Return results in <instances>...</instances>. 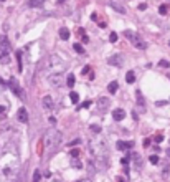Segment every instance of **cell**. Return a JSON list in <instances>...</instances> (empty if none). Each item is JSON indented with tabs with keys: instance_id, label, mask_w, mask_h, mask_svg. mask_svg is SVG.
Instances as JSON below:
<instances>
[{
	"instance_id": "20",
	"label": "cell",
	"mask_w": 170,
	"mask_h": 182,
	"mask_svg": "<svg viewBox=\"0 0 170 182\" xmlns=\"http://www.w3.org/2000/svg\"><path fill=\"white\" fill-rule=\"evenodd\" d=\"M117 88H119L117 81H113V83H109V86H108L109 93H116V91H117Z\"/></svg>"
},
{
	"instance_id": "6",
	"label": "cell",
	"mask_w": 170,
	"mask_h": 182,
	"mask_svg": "<svg viewBox=\"0 0 170 182\" xmlns=\"http://www.w3.org/2000/svg\"><path fill=\"white\" fill-rule=\"evenodd\" d=\"M48 81H50L51 86H56V88H60L61 83H63V76H61L60 71H58L56 75H50V76H48Z\"/></svg>"
},
{
	"instance_id": "27",
	"label": "cell",
	"mask_w": 170,
	"mask_h": 182,
	"mask_svg": "<svg viewBox=\"0 0 170 182\" xmlns=\"http://www.w3.org/2000/svg\"><path fill=\"white\" fill-rule=\"evenodd\" d=\"M109 40L113 41V43H116V41H117V33H114V32H113V33L109 35Z\"/></svg>"
},
{
	"instance_id": "15",
	"label": "cell",
	"mask_w": 170,
	"mask_h": 182,
	"mask_svg": "<svg viewBox=\"0 0 170 182\" xmlns=\"http://www.w3.org/2000/svg\"><path fill=\"white\" fill-rule=\"evenodd\" d=\"M0 63H3V65H8V63H10L8 51H0Z\"/></svg>"
},
{
	"instance_id": "5",
	"label": "cell",
	"mask_w": 170,
	"mask_h": 182,
	"mask_svg": "<svg viewBox=\"0 0 170 182\" xmlns=\"http://www.w3.org/2000/svg\"><path fill=\"white\" fill-rule=\"evenodd\" d=\"M109 108V98H99L98 101H96V109H98L99 113H104L106 109Z\"/></svg>"
},
{
	"instance_id": "23",
	"label": "cell",
	"mask_w": 170,
	"mask_h": 182,
	"mask_svg": "<svg viewBox=\"0 0 170 182\" xmlns=\"http://www.w3.org/2000/svg\"><path fill=\"white\" fill-rule=\"evenodd\" d=\"M70 98H71V103H78V99H79V94L74 93V91H71V93H70Z\"/></svg>"
},
{
	"instance_id": "31",
	"label": "cell",
	"mask_w": 170,
	"mask_h": 182,
	"mask_svg": "<svg viewBox=\"0 0 170 182\" xmlns=\"http://www.w3.org/2000/svg\"><path fill=\"white\" fill-rule=\"evenodd\" d=\"M71 156L73 157H78V156H79V149H71Z\"/></svg>"
},
{
	"instance_id": "36",
	"label": "cell",
	"mask_w": 170,
	"mask_h": 182,
	"mask_svg": "<svg viewBox=\"0 0 170 182\" xmlns=\"http://www.w3.org/2000/svg\"><path fill=\"white\" fill-rule=\"evenodd\" d=\"M79 182H91L89 179H83V180H79Z\"/></svg>"
},
{
	"instance_id": "7",
	"label": "cell",
	"mask_w": 170,
	"mask_h": 182,
	"mask_svg": "<svg viewBox=\"0 0 170 182\" xmlns=\"http://www.w3.org/2000/svg\"><path fill=\"white\" fill-rule=\"evenodd\" d=\"M41 103H43V109H46V111H53V109H55V101H53V98L50 94L43 96Z\"/></svg>"
},
{
	"instance_id": "32",
	"label": "cell",
	"mask_w": 170,
	"mask_h": 182,
	"mask_svg": "<svg viewBox=\"0 0 170 182\" xmlns=\"http://www.w3.org/2000/svg\"><path fill=\"white\" fill-rule=\"evenodd\" d=\"M89 70H91L89 66H84V68L81 70V73H83V75H88V73H89Z\"/></svg>"
},
{
	"instance_id": "2",
	"label": "cell",
	"mask_w": 170,
	"mask_h": 182,
	"mask_svg": "<svg viewBox=\"0 0 170 182\" xmlns=\"http://www.w3.org/2000/svg\"><path fill=\"white\" fill-rule=\"evenodd\" d=\"M60 142H61V132L58 129H48L43 136V146H45L46 154L55 152L60 146Z\"/></svg>"
},
{
	"instance_id": "39",
	"label": "cell",
	"mask_w": 170,
	"mask_h": 182,
	"mask_svg": "<svg viewBox=\"0 0 170 182\" xmlns=\"http://www.w3.org/2000/svg\"><path fill=\"white\" fill-rule=\"evenodd\" d=\"M167 154H168V157H170V149H168V152H167Z\"/></svg>"
},
{
	"instance_id": "19",
	"label": "cell",
	"mask_w": 170,
	"mask_h": 182,
	"mask_svg": "<svg viewBox=\"0 0 170 182\" xmlns=\"http://www.w3.org/2000/svg\"><path fill=\"white\" fill-rule=\"evenodd\" d=\"M125 81H127V83H134V81H135V73H134V71H127V75H125Z\"/></svg>"
},
{
	"instance_id": "3",
	"label": "cell",
	"mask_w": 170,
	"mask_h": 182,
	"mask_svg": "<svg viewBox=\"0 0 170 182\" xmlns=\"http://www.w3.org/2000/svg\"><path fill=\"white\" fill-rule=\"evenodd\" d=\"M8 86H10V89H12L13 93H15V94H17V96L20 98V99H25V93H23V89L20 88V84H18L17 81L13 80V78H12L10 81H8Z\"/></svg>"
},
{
	"instance_id": "40",
	"label": "cell",
	"mask_w": 170,
	"mask_h": 182,
	"mask_svg": "<svg viewBox=\"0 0 170 182\" xmlns=\"http://www.w3.org/2000/svg\"><path fill=\"white\" fill-rule=\"evenodd\" d=\"M60 2H63V0H60Z\"/></svg>"
},
{
	"instance_id": "41",
	"label": "cell",
	"mask_w": 170,
	"mask_h": 182,
	"mask_svg": "<svg viewBox=\"0 0 170 182\" xmlns=\"http://www.w3.org/2000/svg\"><path fill=\"white\" fill-rule=\"evenodd\" d=\"M168 45H170V43H168Z\"/></svg>"
},
{
	"instance_id": "26",
	"label": "cell",
	"mask_w": 170,
	"mask_h": 182,
	"mask_svg": "<svg viewBox=\"0 0 170 182\" xmlns=\"http://www.w3.org/2000/svg\"><path fill=\"white\" fill-rule=\"evenodd\" d=\"M159 66H164V68H168V66H170V63H168L167 60H160V61H159Z\"/></svg>"
},
{
	"instance_id": "1",
	"label": "cell",
	"mask_w": 170,
	"mask_h": 182,
	"mask_svg": "<svg viewBox=\"0 0 170 182\" xmlns=\"http://www.w3.org/2000/svg\"><path fill=\"white\" fill-rule=\"evenodd\" d=\"M89 151L96 159H106L108 161V142L101 136H91L89 137Z\"/></svg>"
},
{
	"instance_id": "25",
	"label": "cell",
	"mask_w": 170,
	"mask_h": 182,
	"mask_svg": "<svg viewBox=\"0 0 170 182\" xmlns=\"http://www.w3.org/2000/svg\"><path fill=\"white\" fill-rule=\"evenodd\" d=\"M74 50L78 51V53H84V48H83L79 43H74Z\"/></svg>"
},
{
	"instance_id": "30",
	"label": "cell",
	"mask_w": 170,
	"mask_h": 182,
	"mask_svg": "<svg viewBox=\"0 0 170 182\" xmlns=\"http://www.w3.org/2000/svg\"><path fill=\"white\" fill-rule=\"evenodd\" d=\"M154 139H155V142H162V141H164V136H162V134H157Z\"/></svg>"
},
{
	"instance_id": "11",
	"label": "cell",
	"mask_w": 170,
	"mask_h": 182,
	"mask_svg": "<svg viewBox=\"0 0 170 182\" xmlns=\"http://www.w3.org/2000/svg\"><path fill=\"white\" fill-rule=\"evenodd\" d=\"M116 147H117L119 151H127V149H130V147H134V142L132 141H129V142L117 141V142H116Z\"/></svg>"
},
{
	"instance_id": "10",
	"label": "cell",
	"mask_w": 170,
	"mask_h": 182,
	"mask_svg": "<svg viewBox=\"0 0 170 182\" xmlns=\"http://www.w3.org/2000/svg\"><path fill=\"white\" fill-rule=\"evenodd\" d=\"M108 63L113 65V66H122L124 58L121 55H113V56H109V58H108Z\"/></svg>"
},
{
	"instance_id": "16",
	"label": "cell",
	"mask_w": 170,
	"mask_h": 182,
	"mask_svg": "<svg viewBox=\"0 0 170 182\" xmlns=\"http://www.w3.org/2000/svg\"><path fill=\"white\" fill-rule=\"evenodd\" d=\"M43 3H45V0H28V7H32V8L41 7Z\"/></svg>"
},
{
	"instance_id": "28",
	"label": "cell",
	"mask_w": 170,
	"mask_h": 182,
	"mask_svg": "<svg viewBox=\"0 0 170 182\" xmlns=\"http://www.w3.org/2000/svg\"><path fill=\"white\" fill-rule=\"evenodd\" d=\"M150 162H152V164H159V162H160L159 156H150Z\"/></svg>"
},
{
	"instance_id": "4",
	"label": "cell",
	"mask_w": 170,
	"mask_h": 182,
	"mask_svg": "<svg viewBox=\"0 0 170 182\" xmlns=\"http://www.w3.org/2000/svg\"><path fill=\"white\" fill-rule=\"evenodd\" d=\"M46 68L48 70H53V71H58L56 70V65H63V61L58 58V56H48V60H46Z\"/></svg>"
},
{
	"instance_id": "13",
	"label": "cell",
	"mask_w": 170,
	"mask_h": 182,
	"mask_svg": "<svg viewBox=\"0 0 170 182\" xmlns=\"http://www.w3.org/2000/svg\"><path fill=\"white\" fill-rule=\"evenodd\" d=\"M0 51H10V43L7 37H0Z\"/></svg>"
},
{
	"instance_id": "37",
	"label": "cell",
	"mask_w": 170,
	"mask_h": 182,
	"mask_svg": "<svg viewBox=\"0 0 170 182\" xmlns=\"http://www.w3.org/2000/svg\"><path fill=\"white\" fill-rule=\"evenodd\" d=\"M3 109H5V108H3V106H0V113H3Z\"/></svg>"
},
{
	"instance_id": "17",
	"label": "cell",
	"mask_w": 170,
	"mask_h": 182,
	"mask_svg": "<svg viewBox=\"0 0 170 182\" xmlns=\"http://www.w3.org/2000/svg\"><path fill=\"white\" fill-rule=\"evenodd\" d=\"M60 38L61 40H68V38H70V30H68V28H61L60 30Z\"/></svg>"
},
{
	"instance_id": "9",
	"label": "cell",
	"mask_w": 170,
	"mask_h": 182,
	"mask_svg": "<svg viewBox=\"0 0 170 182\" xmlns=\"http://www.w3.org/2000/svg\"><path fill=\"white\" fill-rule=\"evenodd\" d=\"M130 40H132V45L135 46V48H139V50H145V48H147V43H145L140 37L134 35L132 38H130Z\"/></svg>"
},
{
	"instance_id": "14",
	"label": "cell",
	"mask_w": 170,
	"mask_h": 182,
	"mask_svg": "<svg viewBox=\"0 0 170 182\" xmlns=\"http://www.w3.org/2000/svg\"><path fill=\"white\" fill-rule=\"evenodd\" d=\"M109 5L113 7L116 12H119V13H125V8H124L122 5H119L117 2H114V0H111V2H109Z\"/></svg>"
},
{
	"instance_id": "8",
	"label": "cell",
	"mask_w": 170,
	"mask_h": 182,
	"mask_svg": "<svg viewBox=\"0 0 170 182\" xmlns=\"http://www.w3.org/2000/svg\"><path fill=\"white\" fill-rule=\"evenodd\" d=\"M17 121L22 123V124L28 123V111H27V108H20L17 111Z\"/></svg>"
},
{
	"instance_id": "24",
	"label": "cell",
	"mask_w": 170,
	"mask_h": 182,
	"mask_svg": "<svg viewBox=\"0 0 170 182\" xmlns=\"http://www.w3.org/2000/svg\"><path fill=\"white\" fill-rule=\"evenodd\" d=\"M20 56H22V51H17V60H18V71H23V70H22V58H20Z\"/></svg>"
},
{
	"instance_id": "33",
	"label": "cell",
	"mask_w": 170,
	"mask_h": 182,
	"mask_svg": "<svg viewBox=\"0 0 170 182\" xmlns=\"http://www.w3.org/2000/svg\"><path fill=\"white\" fill-rule=\"evenodd\" d=\"M159 12L162 13V15H164V13H167V7H165V5H162V7L159 8Z\"/></svg>"
},
{
	"instance_id": "29",
	"label": "cell",
	"mask_w": 170,
	"mask_h": 182,
	"mask_svg": "<svg viewBox=\"0 0 170 182\" xmlns=\"http://www.w3.org/2000/svg\"><path fill=\"white\" fill-rule=\"evenodd\" d=\"M91 131L96 132V134H99V132H101V128H99V126H96V124H93V126H91Z\"/></svg>"
},
{
	"instance_id": "18",
	"label": "cell",
	"mask_w": 170,
	"mask_h": 182,
	"mask_svg": "<svg viewBox=\"0 0 170 182\" xmlns=\"http://www.w3.org/2000/svg\"><path fill=\"white\" fill-rule=\"evenodd\" d=\"M135 96H137V103H139V106H140V108H144L145 101H144V96H142V93H140V91H135Z\"/></svg>"
},
{
	"instance_id": "22",
	"label": "cell",
	"mask_w": 170,
	"mask_h": 182,
	"mask_svg": "<svg viewBox=\"0 0 170 182\" xmlns=\"http://www.w3.org/2000/svg\"><path fill=\"white\" fill-rule=\"evenodd\" d=\"M41 180V172L40 171H35V172H33V182H40Z\"/></svg>"
},
{
	"instance_id": "38",
	"label": "cell",
	"mask_w": 170,
	"mask_h": 182,
	"mask_svg": "<svg viewBox=\"0 0 170 182\" xmlns=\"http://www.w3.org/2000/svg\"><path fill=\"white\" fill-rule=\"evenodd\" d=\"M0 84H3V81H2V78H0Z\"/></svg>"
},
{
	"instance_id": "12",
	"label": "cell",
	"mask_w": 170,
	"mask_h": 182,
	"mask_svg": "<svg viewBox=\"0 0 170 182\" xmlns=\"http://www.w3.org/2000/svg\"><path fill=\"white\" fill-rule=\"evenodd\" d=\"M113 118H114V121H122V119L125 118V111L124 109H114L113 111Z\"/></svg>"
},
{
	"instance_id": "34",
	"label": "cell",
	"mask_w": 170,
	"mask_h": 182,
	"mask_svg": "<svg viewBox=\"0 0 170 182\" xmlns=\"http://www.w3.org/2000/svg\"><path fill=\"white\" fill-rule=\"evenodd\" d=\"M89 106H91V101H86V103H83L81 109H83V108H89Z\"/></svg>"
},
{
	"instance_id": "35",
	"label": "cell",
	"mask_w": 170,
	"mask_h": 182,
	"mask_svg": "<svg viewBox=\"0 0 170 182\" xmlns=\"http://www.w3.org/2000/svg\"><path fill=\"white\" fill-rule=\"evenodd\" d=\"M139 8H140V10H145V8H147V5H145V3H142V5H139Z\"/></svg>"
},
{
	"instance_id": "21",
	"label": "cell",
	"mask_w": 170,
	"mask_h": 182,
	"mask_svg": "<svg viewBox=\"0 0 170 182\" xmlns=\"http://www.w3.org/2000/svg\"><path fill=\"white\" fill-rule=\"evenodd\" d=\"M66 84L70 86V88H73V86H74V75H73V73L68 75V78H66Z\"/></svg>"
}]
</instances>
